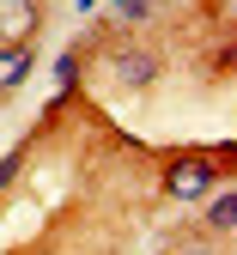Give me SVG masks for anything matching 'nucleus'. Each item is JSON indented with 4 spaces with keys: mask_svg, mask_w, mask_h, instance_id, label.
<instances>
[{
    "mask_svg": "<svg viewBox=\"0 0 237 255\" xmlns=\"http://www.w3.org/2000/svg\"><path fill=\"white\" fill-rule=\"evenodd\" d=\"M73 73H79V61H73V55H61V61H55V79H61V85H73Z\"/></svg>",
    "mask_w": 237,
    "mask_h": 255,
    "instance_id": "6",
    "label": "nucleus"
},
{
    "mask_svg": "<svg viewBox=\"0 0 237 255\" xmlns=\"http://www.w3.org/2000/svg\"><path fill=\"white\" fill-rule=\"evenodd\" d=\"M231 225H237V195H231V188H219L213 207H207V231H231Z\"/></svg>",
    "mask_w": 237,
    "mask_h": 255,
    "instance_id": "4",
    "label": "nucleus"
},
{
    "mask_svg": "<svg viewBox=\"0 0 237 255\" xmlns=\"http://www.w3.org/2000/svg\"><path fill=\"white\" fill-rule=\"evenodd\" d=\"M37 24L30 0H0V43H24V30Z\"/></svg>",
    "mask_w": 237,
    "mask_h": 255,
    "instance_id": "2",
    "label": "nucleus"
},
{
    "mask_svg": "<svg viewBox=\"0 0 237 255\" xmlns=\"http://www.w3.org/2000/svg\"><path fill=\"white\" fill-rule=\"evenodd\" d=\"M213 182H219V176H213L207 158H177V164H171V195H177V201H201Z\"/></svg>",
    "mask_w": 237,
    "mask_h": 255,
    "instance_id": "1",
    "label": "nucleus"
},
{
    "mask_svg": "<svg viewBox=\"0 0 237 255\" xmlns=\"http://www.w3.org/2000/svg\"><path fill=\"white\" fill-rule=\"evenodd\" d=\"M122 79H128V85H146V79H152V61H146V55H140V61H122Z\"/></svg>",
    "mask_w": 237,
    "mask_h": 255,
    "instance_id": "5",
    "label": "nucleus"
},
{
    "mask_svg": "<svg viewBox=\"0 0 237 255\" xmlns=\"http://www.w3.org/2000/svg\"><path fill=\"white\" fill-rule=\"evenodd\" d=\"M79 6H97V0H79Z\"/></svg>",
    "mask_w": 237,
    "mask_h": 255,
    "instance_id": "7",
    "label": "nucleus"
},
{
    "mask_svg": "<svg viewBox=\"0 0 237 255\" xmlns=\"http://www.w3.org/2000/svg\"><path fill=\"white\" fill-rule=\"evenodd\" d=\"M195 255H207V249H195Z\"/></svg>",
    "mask_w": 237,
    "mask_h": 255,
    "instance_id": "8",
    "label": "nucleus"
},
{
    "mask_svg": "<svg viewBox=\"0 0 237 255\" xmlns=\"http://www.w3.org/2000/svg\"><path fill=\"white\" fill-rule=\"evenodd\" d=\"M24 73H30V49H24V43L0 49V91H12V85H18Z\"/></svg>",
    "mask_w": 237,
    "mask_h": 255,
    "instance_id": "3",
    "label": "nucleus"
}]
</instances>
